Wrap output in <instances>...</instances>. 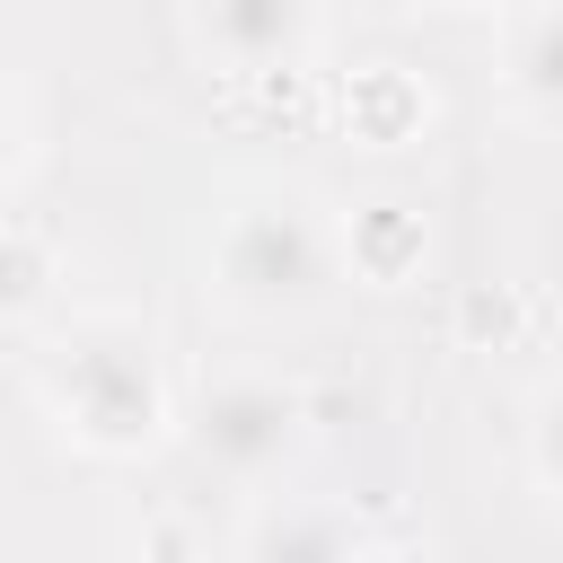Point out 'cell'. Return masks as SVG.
I'll list each match as a JSON object with an SVG mask.
<instances>
[{"label": "cell", "mask_w": 563, "mask_h": 563, "mask_svg": "<svg viewBox=\"0 0 563 563\" xmlns=\"http://www.w3.org/2000/svg\"><path fill=\"white\" fill-rule=\"evenodd\" d=\"M35 396L88 457H150L167 440V422H176L167 378H158V343L123 308L62 317L44 334V352H35Z\"/></svg>", "instance_id": "obj_1"}, {"label": "cell", "mask_w": 563, "mask_h": 563, "mask_svg": "<svg viewBox=\"0 0 563 563\" xmlns=\"http://www.w3.org/2000/svg\"><path fill=\"white\" fill-rule=\"evenodd\" d=\"M325 273H334V246H325V220L299 194H246V202H229V220L211 238V290H220V308H238V317H299V308H317Z\"/></svg>", "instance_id": "obj_2"}, {"label": "cell", "mask_w": 563, "mask_h": 563, "mask_svg": "<svg viewBox=\"0 0 563 563\" xmlns=\"http://www.w3.org/2000/svg\"><path fill=\"white\" fill-rule=\"evenodd\" d=\"M194 440L229 475H282L308 449V396L282 378H220L194 405Z\"/></svg>", "instance_id": "obj_3"}, {"label": "cell", "mask_w": 563, "mask_h": 563, "mask_svg": "<svg viewBox=\"0 0 563 563\" xmlns=\"http://www.w3.org/2000/svg\"><path fill=\"white\" fill-rule=\"evenodd\" d=\"M194 35L220 70H299L317 53V0H194Z\"/></svg>", "instance_id": "obj_4"}, {"label": "cell", "mask_w": 563, "mask_h": 563, "mask_svg": "<svg viewBox=\"0 0 563 563\" xmlns=\"http://www.w3.org/2000/svg\"><path fill=\"white\" fill-rule=\"evenodd\" d=\"M334 114H343V141H361V150H413L431 132V88L405 62H361V70H343Z\"/></svg>", "instance_id": "obj_5"}, {"label": "cell", "mask_w": 563, "mask_h": 563, "mask_svg": "<svg viewBox=\"0 0 563 563\" xmlns=\"http://www.w3.org/2000/svg\"><path fill=\"white\" fill-rule=\"evenodd\" d=\"M422 255H431V220H422L413 202L378 194V202H352V211H343V264H352V282L396 290V282L422 273Z\"/></svg>", "instance_id": "obj_6"}, {"label": "cell", "mask_w": 563, "mask_h": 563, "mask_svg": "<svg viewBox=\"0 0 563 563\" xmlns=\"http://www.w3.org/2000/svg\"><path fill=\"white\" fill-rule=\"evenodd\" d=\"M501 79L528 114L563 123V0H537L510 18V44H501Z\"/></svg>", "instance_id": "obj_7"}, {"label": "cell", "mask_w": 563, "mask_h": 563, "mask_svg": "<svg viewBox=\"0 0 563 563\" xmlns=\"http://www.w3.org/2000/svg\"><path fill=\"white\" fill-rule=\"evenodd\" d=\"M361 554H369L361 528L343 510H317V501H299L246 537V563H361Z\"/></svg>", "instance_id": "obj_8"}, {"label": "cell", "mask_w": 563, "mask_h": 563, "mask_svg": "<svg viewBox=\"0 0 563 563\" xmlns=\"http://www.w3.org/2000/svg\"><path fill=\"white\" fill-rule=\"evenodd\" d=\"M62 290V255L26 229H0V325H35Z\"/></svg>", "instance_id": "obj_9"}, {"label": "cell", "mask_w": 563, "mask_h": 563, "mask_svg": "<svg viewBox=\"0 0 563 563\" xmlns=\"http://www.w3.org/2000/svg\"><path fill=\"white\" fill-rule=\"evenodd\" d=\"M528 466H537V484L545 493H563V378L537 396V413H528Z\"/></svg>", "instance_id": "obj_10"}, {"label": "cell", "mask_w": 563, "mask_h": 563, "mask_svg": "<svg viewBox=\"0 0 563 563\" xmlns=\"http://www.w3.org/2000/svg\"><path fill=\"white\" fill-rule=\"evenodd\" d=\"M26 167V106H18V88L0 79V185Z\"/></svg>", "instance_id": "obj_11"}, {"label": "cell", "mask_w": 563, "mask_h": 563, "mask_svg": "<svg viewBox=\"0 0 563 563\" xmlns=\"http://www.w3.org/2000/svg\"><path fill=\"white\" fill-rule=\"evenodd\" d=\"M510 334V290H466V334Z\"/></svg>", "instance_id": "obj_12"}, {"label": "cell", "mask_w": 563, "mask_h": 563, "mask_svg": "<svg viewBox=\"0 0 563 563\" xmlns=\"http://www.w3.org/2000/svg\"><path fill=\"white\" fill-rule=\"evenodd\" d=\"M361 563H440V554H431V545H369Z\"/></svg>", "instance_id": "obj_13"}, {"label": "cell", "mask_w": 563, "mask_h": 563, "mask_svg": "<svg viewBox=\"0 0 563 563\" xmlns=\"http://www.w3.org/2000/svg\"><path fill=\"white\" fill-rule=\"evenodd\" d=\"M431 9H449V18H493V9H510V0H431Z\"/></svg>", "instance_id": "obj_14"}]
</instances>
